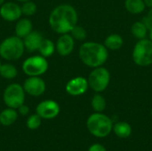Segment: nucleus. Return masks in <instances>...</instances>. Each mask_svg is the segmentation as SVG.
<instances>
[{
  "instance_id": "cd10ccee",
  "label": "nucleus",
  "mask_w": 152,
  "mask_h": 151,
  "mask_svg": "<svg viewBox=\"0 0 152 151\" xmlns=\"http://www.w3.org/2000/svg\"><path fill=\"white\" fill-rule=\"evenodd\" d=\"M17 109H18L19 113H20V115H22V116H26V115H28V112H29L28 107L26 106V105H24V104H22L21 106H20Z\"/></svg>"
},
{
  "instance_id": "6e6552de",
  "label": "nucleus",
  "mask_w": 152,
  "mask_h": 151,
  "mask_svg": "<svg viewBox=\"0 0 152 151\" xmlns=\"http://www.w3.org/2000/svg\"><path fill=\"white\" fill-rule=\"evenodd\" d=\"M48 61L42 55H35L26 59L22 63V70L28 77H40L48 69Z\"/></svg>"
},
{
  "instance_id": "393cba45",
  "label": "nucleus",
  "mask_w": 152,
  "mask_h": 151,
  "mask_svg": "<svg viewBox=\"0 0 152 151\" xmlns=\"http://www.w3.org/2000/svg\"><path fill=\"white\" fill-rule=\"evenodd\" d=\"M20 8H21L22 14H24L25 16H32L36 13L37 7L34 2L29 0V1L24 2L22 6H20Z\"/></svg>"
},
{
  "instance_id": "473e14b6",
  "label": "nucleus",
  "mask_w": 152,
  "mask_h": 151,
  "mask_svg": "<svg viewBox=\"0 0 152 151\" xmlns=\"http://www.w3.org/2000/svg\"><path fill=\"white\" fill-rule=\"evenodd\" d=\"M4 3V0H0V6H1Z\"/></svg>"
},
{
  "instance_id": "72a5a7b5",
  "label": "nucleus",
  "mask_w": 152,
  "mask_h": 151,
  "mask_svg": "<svg viewBox=\"0 0 152 151\" xmlns=\"http://www.w3.org/2000/svg\"><path fill=\"white\" fill-rule=\"evenodd\" d=\"M17 1H19V2H22V3H24V2H27V1H29V0H17Z\"/></svg>"
},
{
  "instance_id": "f257e3e1",
  "label": "nucleus",
  "mask_w": 152,
  "mask_h": 151,
  "mask_svg": "<svg viewBox=\"0 0 152 151\" xmlns=\"http://www.w3.org/2000/svg\"><path fill=\"white\" fill-rule=\"evenodd\" d=\"M78 20L76 9L67 4L56 6L49 16V25L58 34H67L77 25Z\"/></svg>"
},
{
  "instance_id": "1a4fd4ad",
  "label": "nucleus",
  "mask_w": 152,
  "mask_h": 151,
  "mask_svg": "<svg viewBox=\"0 0 152 151\" xmlns=\"http://www.w3.org/2000/svg\"><path fill=\"white\" fill-rule=\"evenodd\" d=\"M36 111L42 119H53L59 115L60 106L55 101L45 100L37 106Z\"/></svg>"
},
{
  "instance_id": "6ab92c4d",
  "label": "nucleus",
  "mask_w": 152,
  "mask_h": 151,
  "mask_svg": "<svg viewBox=\"0 0 152 151\" xmlns=\"http://www.w3.org/2000/svg\"><path fill=\"white\" fill-rule=\"evenodd\" d=\"M112 131L119 138H128L132 133V127L126 122H118L113 125Z\"/></svg>"
},
{
  "instance_id": "aec40b11",
  "label": "nucleus",
  "mask_w": 152,
  "mask_h": 151,
  "mask_svg": "<svg viewBox=\"0 0 152 151\" xmlns=\"http://www.w3.org/2000/svg\"><path fill=\"white\" fill-rule=\"evenodd\" d=\"M55 50H56V48H55L54 43L52 40L46 39V38L43 39V41L41 42L40 46L38 48L40 55H42L45 58H48V57L52 56L53 54V53L55 52Z\"/></svg>"
},
{
  "instance_id": "20e7f679",
  "label": "nucleus",
  "mask_w": 152,
  "mask_h": 151,
  "mask_svg": "<svg viewBox=\"0 0 152 151\" xmlns=\"http://www.w3.org/2000/svg\"><path fill=\"white\" fill-rule=\"evenodd\" d=\"M23 40L17 36L5 38L0 44V56L7 61L19 60L24 53Z\"/></svg>"
},
{
  "instance_id": "2f4dec72",
  "label": "nucleus",
  "mask_w": 152,
  "mask_h": 151,
  "mask_svg": "<svg viewBox=\"0 0 152 151\" xmlns=\"http://www.w3.org/2000/svg\"><path fill=\"white\" fill-rule=\"evenodd\" d=\"M149 37H150L149 39H150L151 41H152V28L149 30Z\"/></svg>"
},
{
  "instance_id": "f704fd0d",
  "label": "nucleus",
  "mask_w": 152,
  "mask_h": 151,
  "mask_svg": "<svg viewBox=\"0 0 152 151\" xmlns=\"http://www.w3.org/2000/svg\"><path fill=\"white\" fill-rule=\"evenodd\" d=\"M1 65H2V64H1V61H0V67H1Z\"/></svg>"
},
{
  "instance_id": "7ed1b4c3",
  "label": "nucleus",
  "mask_w": 152,
  "mask_h": 151,
  "mask_svg": "<svg viewBox=\"0 0 152 151\" xmlns=\"http://www.w3.org/2000/svg\"><path fill=\"white\" fill-rule=\"evenodd\" d=\"M86 127L92 135L97 138H104L112 132L113 123L107 115L102 112H95L87 118Z\"/></svg>"
},
{
  "instance_id": "c756f323",
  "label": "nucleus",
  "mask_w": 152,
  "mask_h": 151,
  "mask_svg": "<svg viewBox=\"0 0 152 151\" xmlns=\"http://www.w3.org/2000/svg\"><path fill=\"white\" fill-rule=\"evenodd\" d=\"M144 1V3H145V4H146V6H148V7H152V0H143Z\"/></svg>"
},
{
  "instance_id": "b1692460",
  "label": "nucleus",
  "mask_w": 152,
  "mask_h": 151,
  "mask_svg": "<svg viewBox=\"0 0 152 151\" xmlns=\"http://www.w3.org/2000/svg\"><path fill=\"white\" fill-rule=\"evenodd\" d=\"M41 123H42L41 117L38 116L36 113V114H33V115H31V116L28 117V118L27 119L26 125H27V127L28 129H30V130H36V129H37V128L40 127Z\"/></svg>"
},
{
  "instance_id": "5701e85b",
  "label": "nucleus",
  "mask_w": 152,
  "mask_h": 151,
  "mask_svg": "<svg viewBox=\"0 0 152 151\" xmlns=\"http://www.w3.org/2000/svg\"><path fill=\"white\" fill-rule=\"evenodd\" d=\"M91 105L95 112H102L106 109V100L102 94L97 93L92 98Z\"/></svg>"
},
{
  "instance_id": "0eeeda50",
  "label": "nucleus",
  "mask_w": 152,
  "mask_h": 151,
  "mask_svg": "<svg viewBox=\"0 0 152 151\" xmlns=\"http://www.w3.org/2000/svg\"><path fill=\"white\" fill-rule=\"evenodd\" d=\"M25 93H26L23 89V86H21L20 84H11L4 91V102L8 108L16 109L20 106L24 104Z\"/></svg>"
},
{
  "instance_id": "c85d7f7f",
  "label": "nucleus",
  "mask_w": 152,
  "mask_h": 151,
  "mask_svg": "<svg viewBox=\"0 0 152 151\" xmlns=\"http://www.w3.org/2000/svg\"><path fill=\"white\" fill-rule=\"evenodd\" d=\"M142 21L143 24L146 26V28H148V30H150L152 28V20L147 16V15H146L145 17L142 18Z\"/></svg>"
},
{
  "instance_id": "9b49d317",
  "label": "nucleus",
  "mask_w": 152,
  "mask_h": 151,
  "mask_svg": "<svg viewBox=\"0 0 152 151\" xmlns=\"http://www.w3.org/2000/svg\"><path fill=\"white\" fill-rule=\"evenodd\" d=\"M88 87V81L86 77H76L66 84L65 90L71 96H79L84 94Z\"/></svg>"
},
{
  "instance_id": "4468645a",
  "label": "nucleus",
  "mask_w": 152,
  "mask_h": 151,
  "mask_svg": "<svg viewBox=\"0 0 152 151\" xmlns=\"http://www.w3.org/2000/svg\"><path fill=\"white\" fill-rule=\"evenodd\" d=\"M43 36L38 31H31L28 36H26L22 40L24 47L27 51L33 53L36 50H38L41 42L43 41Z\"/></svg>"
},
{
  "instance_id": "4be33fe9",
  "label": "nucleus",
  "mask_w": 152,
  "mask_h": 151,
  "mask_svg": "<svg viewBox=\"0 0 152 151\" xmlns=\"http://www.w3.org/2000/svg\"><path fill=\"white\" fill-rule=\"evenodd\" d=\"M18 74L17 69L10 63L2 64L0 67V76L5 79H12Z\"/></svg>"
},
{
  "instance_id": "c9c22d12",
  "label": "nucleus",
  "mask_w": 152,
  "mask_h": 151,
  "mask_svg": "<svg viewBox=\"0 0 152 151\" xmlns=\"http://www.w3.org/2000/svg\"><path fill=\"white\" fill-rule=\"evenodd\" d=\"M151 116H152V109H151Z\"/></svg>"
},
{
  "instance_id": "9d476101",
  "label": "nucleus",
  "mask_w": 152,
  "mask_h": 151,
  "mask_svg": "<svg viewBox=\"0 0 152 151\" xmlns=\"http://www.w3.org/2000/svg\"><path fill=\"white\" fill-rule=\"evenodd\" d=\"M22 86L26 93L34 97L42 95L46 88L45 81L40 77H28Z\"/></svg>"
},
{
  "instance_id": "ddd939ff",
  "label": "nucleus",
  "mask_w": 152,
  "mask_h": 151,
  "mask_svg": "<svg viewBox=\"0 0 152 151\" xmlns=\"http://www.w3.org/2000/svg\"><path fill=\"white\" fill-rule=\"evenodd\" d=\"M75 47V39L69 33L61 34V36L57 39L55 48L57 53L61 56H68L69 55Z\"/></svg>"
},
{
  "instance_id": "a878e982",
  "label": "nucleus",
  "mask_w": 152,
  "mask_h": 151,
  "mask_svg": "<svg viewBox=\"0 0 152 151\" xmlns=\"http://www.w3.org/2000/svg\"><path fill=\"white\" fill-rule=\"evenodd\" d=\"M70 33H71V36L74 39L80 40V41L85 40L86 38V36H87L86 29L82 26H78V25L74 26V28L71 29Z\"/></svg>"
},
{
  "instance_id": "f8f14e48",
  "label": "nucleus",
  "mask_w": 152,
  "mask_h": 151,
  "mask_svg": "<svg viewBox=\"0 0 152 151\" xmlns=\"http://www.w3.org/2000/svg\"><path fill=\"white\" fill-rule=\"evenodd\" d=\"M22 12L20 6L14 2L4 3L0 6V16L6 21H15L20 19Z\"/></svg>"
},
{
  "instance_id": "f03ea898",
  "label": "nucleus",
  "mask_w": 152,
  "mask_h": 151,
  "mask_svg": "<svg viewBox=\"0 0 152 151\" xmlns=\"http://www.w3.org/2000/svg\"><path fill=\"white\" fill-rule=\"evenodd\" d=\"M78 55L86 66L94 69L102 66L107 61L109 51L103 44L90 41L81 44Z\"/></svg>"
},
{
  "instance_id": "2eb2a0df",
  "label": "nucleus",
  "mask_w": 152,
  "mask_h": 151,
  "mask_svg": "<svg viewBox=\"0 0 152 151\" xmlns=\"http://www.w3.org/2000/svg\"><path fill=\"white\" fill-rule=\"evenodd\" d=\"M33 30V25L30 20L27 18L19 19L15 25V35L23 39Z\"/></svg>"
},
{
  "instance_id": "f3484780",
  "label": "nucleus",
  "mask_w": 152,
  "mask_h": 151,
  "mask_svg": "<svg viewBox=\"0 0 152 151\" xmlns=\"http://www.w3.org/2000/svg\"><path fill=\"white\" fill-rule=\"evenodd\" d=\"M124 39L118 34H110L104 40V45L108 50L117 51L123 46Z\"/></svg>"
},
{
  "instance_id": "39448f33",
  "label": "nucleus",
  "mask_w": 152,
  "mask_h": 151,
  "mask_svg": "<svg viewBox=\"0 0 152 151\" xmlns=\"http://www.w3.org/2000/svg\"><path fill=\"white\" fill-rule=\"evenodd\" d=\"M132 58L134 62L140 67H148L152 64V41L148 38L138 40L135 44Z\"/></svg>"
},
{
  "instance_id": "7c9ffc66",
  "label": "nucleus",
  "mask_w": 152,
  "mask_h": 151,
  "mask_svg": "<svg viewBox=\"0 0 152 151\" xmlns=\"http://www.w3.org/2000/svg\"><path fill=\"white\" fill-rule=\"evenodd\" d=\"M147 16L151 19L152 20V7L150 8V10H149V12H148V13H147Z\"/></svg>"
},
{
  "instance_id": "423d86ee",
  "label": "nucleus",
  "mask_w": 152,
  "mask_h": 151,
  "mask_svg": "<svg viewBox=\"0 0 152 151\" xmlns=\"http://www.w3.org/2000/svg\"><path fill=\"white\" fill-rule=\"evenodd\" d=\"M89 87L95 93H102L107 89L110 82V71L101 66L94 68L87 78Z\"/></svg>"
},
{
  "instance_id": "bb28decb",
  "label": "nucleus",
  "mask_w": 152,
  "mask_h": 151,
  "mask_svg": "<svg viewBox=\"0 0 152 151\" xmlns=\"http://www.w3.org/2000/svg\"><path fill=\"white\" fill-rule=\"evenodd\" d=\"M88 151H107L105 147L100 143H94L91 145L88 149Z\"/></svg>"
},
{
  "instance_id": "412c9836",
  "label": "nucleus",
  "mask_w": 152,
  "mask_h": 151,
  "mask_svg": "<svg viewBox=\"0 0 152 151\" xmlns=\"http://www.w3.org/2000/svg\"><path fill=\"white\" fill-rule=\"evenodd\" d=\"M148 31H149L148 28H146V26L143 24L142 21H135L131 27V32L133 36L138 40L146 38Z\"/></svg>"
},
{
  "instance_id": "a211bd4d",
  "label": "nucleus",
  "mask_w": 152,
  "mask_h": 151,
  "mask_svg": "<svg viewBox=\"0 0 152 151\" xmlns=\"http://www.w3.org/2000/svg\"><path fill=\"white\" fill-rule=\"evenodd\" d=\"M125 7L132 14H140L144 12L146 4L143 0H126Z\"/></svg>"
},
{
  "instance_id": "dca6fc26",
  "label": "nucleus",
  "mask_w": 152,
  "mask_h": 151,
  "mask_svg": "<svg viewBox=\"0 0 152 151\" xmlns=\"http://www.w3.org/2000/svg\"><path fill=\"white\" fill-rule=\"evenodd\" d=\"M18 112L12 108H7L0 113V124L4 126H10L16 122Z\"/></svg>"
}]
</instances>
